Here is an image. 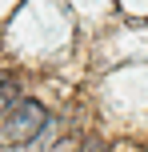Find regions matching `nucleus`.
Returning <instances> with one entry per match:
<instances>
[{
    "label": "nucleus",
    "instance_id": "obj_1",
    "mask_svg": "<svg viewBox=\"0 0 148 152\" xmlns=\"http://www.w3.org/2000/svg\"><path fill=\"white\" fill-rule=\"evenodd\" d=\"M48 128V108L40 100H28V96H16L12 108L4 112V128H0V140L8 148H20V144H32L40 132Z\"/></svg>",
    "mask_w": 148,
    "mask_h": 152
},
{
    "label": "nucleus",
    "instance_id": "obj_2",
    "mask_svg": "<svg viewBox=\"0 0 148 152\" xmlns=\"http://www.w3.org/2000/svg\"><path fill=\"white\" fill-rule=\"evenodd\" d=\"M20 96V84H16V76L12 72H0V116L12 108V100Z\"/></svg>",
    "mask_w": 148,
    "mask_h": 152
}]
</instances>
